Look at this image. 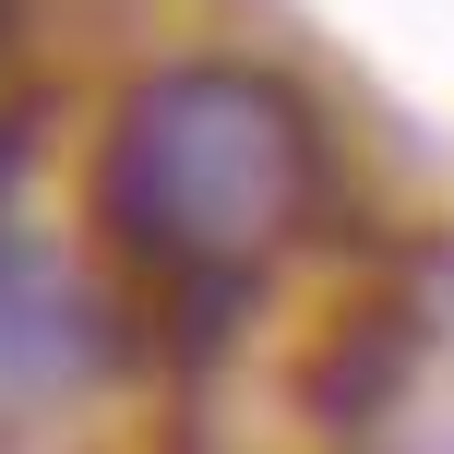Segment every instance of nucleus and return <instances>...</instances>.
Segmentation results:
<instances>
[{
	"instance_id": "nucleus-3",
	"label": "nucleus",
	"mask_w": 454,
	"mask_h": 454,
	"mask_svg": "<svg viewBox=\"0 0 454 454\" xmlns=\"http://www.w3.org/2000/svg\"><path fill=\"white\" fill-rule=\"evenodd\" d=\"M12 204H24V132H12V120H0V263H12Z\"/></svg>"
},
{
	"instance_id": "nucleus-4",
	"label": "nucleus",
	"mask_w": 454,
	"mask_h": 454,
	"mask_svg": "<svg viewBox=\"0 0 454 454\" xmlns=\"http://www.w3.org/2000/svg\"><path fill=\"white\" fill-rule=\"evenodd\" d=\"M12 12H24V0H0V36H12Z\"/></svg>"
},
{
	"instance_id": "nucleus-1",
	"label": "nucleus",
	"mask_w": 454,
	"mask_h": 454,
	"mask_svg": "<svg viewBox=\"0 0 454 454\" xmlns=\"http://www.w3.org/2000/svg\"><path fill=\"white\" fill-rule=\"evenodd\" d=\"M323 192H335V156H323L311 96L251 60L144 72L96 156L108 251L132 263V299L168 359H204L239 335V299L323 227Z\"/></svg>"
},
{
	"instance_id": "nucleus-2",
	"label": "nucleus",
	"mask_w": 454,
	"mask_h": 454,
	"mask_svg": "<svg viewBox=\"0 0 454 454\" xmlns=\"http://www.w3.org/2000/svg\"><path fill=\"white\" fill-rule=\"evenodd\" d=\"M120 347H132V323H120L96 287H72V275L36 263V251L0 263V407H60V395L108 383Z\"/></svg>"
}]
</instances>
